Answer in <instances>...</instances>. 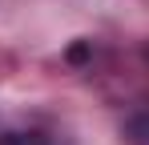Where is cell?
I'll return each instance as SVG.
<instances>
[{"instance_id":"6da1fadb","label":"cell","mask_w":149,"mask_h":145,"mask_svg":"<svg viewBox=\"0 0 149 145\" xmlns=\"http://www.w3.org/2000/svg\"><path fill=\"white\" fill-rule=\"evenodd\" d=\"M0 145H52L49 137H40V133H4Z\"/></svg>"},{"instance_id":"7a4b0ae2","label":"cell","mask_w":149,"mask_h":145,"mask_svg":"<svg viewBox=\"0 0 149 145\" xmlns=\"http://www.w3.org/2000/svg\"><path fill=\"white\" fill-rule=\"evenodd\" d=\"M141 129H149V117H145V121H141Z\"/></svg>"}]
</instances>
